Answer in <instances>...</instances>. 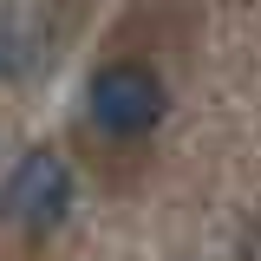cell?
<instances>
[{"mask_svg": "<svg viewBox=\"0 0 261 261\" xmlns=\"http://www.w3.org/2000/svg\"><path fill=\"white\" fill-rule=\"evenodd\" d=\"M85 111H92V124L105 137H144V130L163 124V111H170V92H163V79L150 72L144 59H111L92 72V85H85Z\"/></svg>", "mask_w": 261, "mask_h": 261, "instance_id": "1", "label": "cell"}, {"mask_svg": "<svg viewBox=\"0 0 261 261\" xmlns=\"http://www.w3.org/2000/svg\"><path fill=\"white\" fill-rule=\"evenodd\" d=\"M65 209H72V170H65L59 150H27V157L7 170L0 183V216L20 228H59Z\"/></svg>", "mask_w": 261, "mask_h": 261, "instance_id": "2", "label": "cell"}]
</instances>
